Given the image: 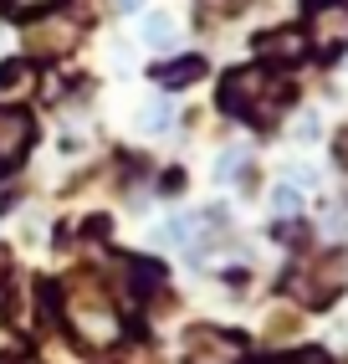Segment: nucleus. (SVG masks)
<instances>
[{
  "label": "nucleus",
  "instance_id": "obj_1",
  "mask_svg": "<svg viewBox=\"0 0 348 364\" xmlns=\"http://www.w3.org/2000/svg\"><path fill=\"white\" fill-rule=\"evenodd\" d=\"M287 98H292V87L277 82L266 67H241V72H231V77L220 82V108L246 118V124H271Z\"/></svg>",
  "mask_w": 348,
  "mask_h": 364
},
{
  "label": "nucleus",
  "instance_id": "obj_2",
  "mask_svg": "<svg viewBox=\"0 0 348 364\" xmlns=\"http://www.w3.org/2000/svg\"><path fill=\"white\" fill-rule=\"evenodd\" d=\"M287 287H292L303 303L328 308V303L343 293V257H312L308 267H297V272L287 277Z\"/></svg>",
  "mask_w": 348,
  "mask_h": 364
},
{
  "label": "nucleus",
  "instance_id": "obj_3",
  "mask_svg": "<svg viewBox=\"0 0 348 364\" xmlns=\"http://www.w3.org/2000/svg\"><path fill=\"white\" fill-rule=\"evenodd\" d=\"M185 349H190V364H241V354H246L241 338L220 333V328H195Z\"/></svg>",
  "mask_w": 348,
  "mask_h": 364
},
{
  "label": "nucleus",
  "instance_id": "obj_4",
  "mask_svg": "<svg viewBox=\"0 0 348 364\" xmlns=\"http://www.w3.org/2000/svg\"><path fill=\"white\" fill-rule=\"evenodd\" d=\"M31 139H36V124L26 108H0V164H16L31 149Z\"/></svg>",
  "mask_w": 348,
  "mask_h": 364
},
{
  "label": "nucleus",
  "instance_id": "obj_5",
  "mask_svg": "<svg viewBox=\"0 0 348 364\" xmlns=\"http://www.w3.org/2000/svg\"><path fill=\"white\" fill-rule=\"evenodd\" d=\"M312 46L317 52H338V46H348V6H317V16H312Z\"/></svg>",
  "mask_w": 348,
  "mask_h": 364
},
{
  "label": "nucleus",
  "instance_id": "obj_6",
  "mask_svg": "<svg viewBox=\"0 0 348 364\" xmlns=\"http://www.w3.org/2000/svg\"><path fill=\"white\" fill-rule=\"evenodd\" d=\"M205 77V57H174L164 67H154V82L159 87H190V82H200Z\"/></svg>",
  "mask_w": 348,
  "mask_h": 364
},
{
  "label": "nucleus",
  "instance_id": "obj_7",
  "mask_svg": "<svg viewBox=\"0 0 348 364\" xmlns=\"http://www.w3.org/2000/svg\"><path fill=\"white\" fill-rule=\"evenodd\" d=\"M256 46H261V57H271V62H297V57L308 52V36L303 31H271Z\"/></svg>",
  "mask_w": 348,
  "mask_h": 364
},
{
  "label": "nucleus",
  "instance_id": "obj_8",
  "mask_svg": "<svg viewBox=\"0 0 348 364\" xmlns=\"http://www.w3.org/2000/svg\"><path fill=\"white\" fill-rule=\"evenodd\" d=\"M174 36H180V31H174V16H164V11L143 16V41L148 46H159V52H164V46H174Z\"/></svg>",
  "mask_w": 348,
  "mask_h": 364
},
{
  "label": "nucleus",
  "instance_id": "obj_9",
  "mask_svg": "<svg viewBox=\"0 0 348 364\" xmlns=\"http://www.w3.org/2000/svg\"><path fill=\"white\" fill-rule=\"evenodd\" d=\"M174 124V108L169 103H143V113H138V129L143 134H164Z\"/></svg>",
  "mask_w": 348,
  "mask_h": 364
},
{
  "label": "nucleus",
  "instance_id": "obj_10",
  "mask_svg": "<svg viewBox=\"0 0 348 364\" xmlns=\"http://www.w3.org/2000/svg\"><path fill=\"white\" fill-rule=\"evenodd\" d=\"M271 210H277V215H297V210H303V196H297L292 185H277V190H271Z\"/></svg>",
  "mask_w": 348,
  "mask_h": 364
},
{
  "label": "nucleus",
  "instance_id": "obj_11",
  "mask_svg": "<svg viewBox=\"0 0 348 364\" xmlns=\"http://www.w3.org/2000/svg\"><path fill=\"white\" fill-rule=\"evenodd\" d=\"M241 164H246V149H226V154H220V164H215V180H236Z\"/></svg>",
  "mask_w": 348,
  "mask_h": 364
},
{
  "label": "nucleus",
  "instance_id": "obj_12",
  "mask_svg": "<svg viewBox=\"0 0 348 364\" xmlns=\"http://www.w3.org/2000/svg\"><path fill=\"white\" fill-rule=\"evenodd\" d=\"M26 77H31L26 62H6V67H0V92H11L16 82H26Z\"/></svg>",
  "mask_w": 348,
  "mask_h": 364
},
{
  "label": "nucleus",
  "instance_id": "obj_13",
  "mask_svg": "<svg viewBox=\"0 0 348 364\" xmlns=\"http://www.w3.org/2000/svg\"><path fill=\"white\" fill-rule=\"evenodd\" d=\"M282 364H328V354H317V349H303V354H292Z\"/></svg>",
  "mask_w": 348,
  "mask_h": 364
},
{
  "label": "nucleus",
  "instance_id": "obj_14",
  "mask_svg": "<svg viewBox=\"0 0 348 364\" xmlns=\"http://www.w3.org/2000/svg\"><path fill=\"white\" fill-rule=\"evenodd\" d=\"M297 139H317V118H312V113L303 118V124H297Z\"/></svg>",
  "mask_w": 348,
  "mask_h": 364
},
{
  "label": "nucleus",
  "instance_id": "obj_15",
  "mask_svg": "<svg viewBox=\"0 0 348 364\" xmlns=\"http://www.w3.org/2000/svg\"><path fill=\"white\" fill-rule=\"evenodd\" d=\"M113 6H118V11H138V6H143V0H113Z\"/></svg>",
  "mask_w": 348,
  "mask_h": 364
},
{
  "label": "nucleus",
  "instance_id": "obj_16",
  "mask_svg": "<svg viewBox=\"0 0 348 364\" xmlns=\"http://www.w3.org/2000/svg\"><path fill=\"white\" fill-rule=\"evenodd\" d=\"M317 6H333V0H317Z\"/></svg>",
  "mask_w": 348,
  "mask_h": 364
},
{
  "label": "nucleus",
  "instance_id": "obj_17",
  "mask_svg": "<svg viewBox=\"0 0 348 364\" xmlns=\"http://www.w3.org/2000/svg\"><path fill=\"white\" fill-rule=\"evenodd\" d=\"M16 364H26V359H16Z\"/></svg>",
  "mask_w": 348,
  "mask_h": 364
},
{
  "label": "nucleus",
  "instance_id": "obj_18",
  "mask_svg": "<svg viewBox=\"0 0 348 364\" xmlns=\"http://www.w3.org/2000/svg\"><path fill=\"white\" fill-rule=\"evenodd\" d=\"M343 164H348V159H343Z\"/></svg>",
  "mask_w": 348,
  "mask_h": 364
}]
</instances>
